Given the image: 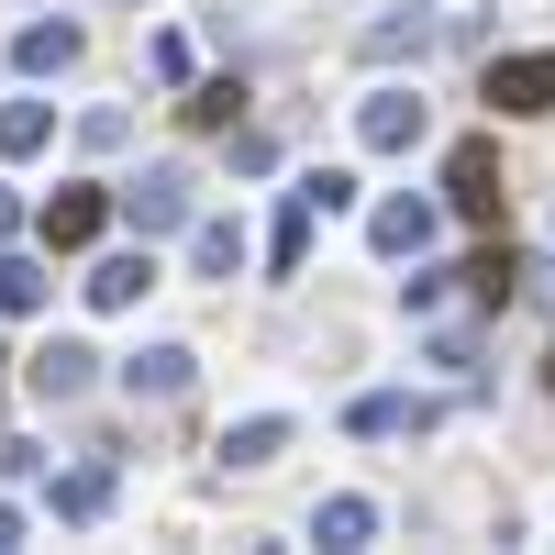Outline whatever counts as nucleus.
<instances>
[{"label": "nucleus", "instance_id": "1", "mask_svg": "<svg viewBox=\"0 0 555 555\" xmlns=\"http://www.w3.org/2000/svg\"><path fill=\"white\" fill-rule=\"evenodd\" d=\"M112 211H122L145 245H167V234H190V211H201V178L178 167V156H156L145 178H122V201H112Z\"/></svg>", "mask_w": 555, "mask_h": 555}, {"label": "nucleus", "instance_id": "2", "mask_svg": "<svg viewBox=\"0 0 555 555\" xmlns=\"http://www.w3.org/2000/svg\"><path fill=\"white\" fill-rule=\"evenodd\" d=\"M444 423V400H423V389H356L345 400V434H366V444H423Z\"/></svg>", "mask_w": 555, "mask_h": 555}, {"label": "nucleus", "instance_id": "3", "mask_svg": "<svg viewBox=\"0 0 555 555\" xmlns=\"http://www.w3.org/2000/svg\"><path fill=\"white\" fill-rule=\"evenodd\" d=\"M423 133H434V101H423V89H366V101H356V145H366V156H411Z\"/></svg>", "mask_w": 555, "mask_h": 555}, {"label": "nucleus", "instance_id": "4", "mask_svg": "<svg viewBox=\"0 0 555 555\" xmlns=\"http://www.w3.org/2000/svg\"><path fill=\"white\" fill-rule=\"evenodd\" d=\"M500 201H512V190H500V145L467 133V145L444 156V211H455V222H500Z\"/></svg>", "mask_w": 555, "mask_h": 555}, {"label": "nucleus", "instance_id": "5", "mask_svg": "<svg viewBox=\"0 0 555 555\" xmlns=\"http://www.w3.org/2000/svg\"><path fill=\"white\" fill-rule=\"evenodd\" d=\"M101 222H112V190H89V178H67L56 201L34 211V234L56 245V256H78V245H101Z\"/></svg>", "mask_w": 555, "mask_h": 555}, {"label": "nucleus", "instance_id": "6", "mask_svg": "<svg viewBox=\"0 0 555 555\" xmlns=\"http://www.w3.org/2000/svg\"><path fill=\"white\" fill-rule=\"evenodd\" d=\"M489 112H512V122L555 112V56H544V44H533V56H489Z\"/></svg>", "mask_w": 555, "mask_h": 555}, {"label": "nucleus", "instance_id": "7", "mask_svg": "<svg viewBox=\"0 0 555 555\" xmlns=\"http://www.w3.org/2000/svg\"><path fill=\"white\" fill-rule=\"evenodd\" d=\"M122 389L156 400V411H178V400L201 389V356H190V345H145V356H122Z\"/></svg>", "mask_w": 555, "mask_h": 555}, {"label": "nucleus", "instance_id": "8", "mask_svg": "<svg viewBox=\"0 0 555 555\" xmlns=\"http://www.w3.org/2000/svg\"><path fill=\"white\" fill-rule=\"evenodd\" d=\"M23 378H34V400H78L89 378H101V356H89L78 334H44V345L23 356Z\"/></svg>", "mask_w": 555, "mask_h": 555}, {"label": "nucleus", "instance_id": "9", "mask_svg": "<svg viewBox=\"0 0 555 555\" xmlns=\"http://www.w3.org/2000/svg\"><path fill=\"white\" fill-rule=\"evenodd\" d=\"M434 234H444L434 201H378V211H366V245H378V256H423Z\"/></svg>", "mask_w": 555, "mask_h": 555}, {"label": "nucleus", "instance_id": "10", "mask_svg": "<svg viewBox=\"0 0 555 555\" xmlns=\"http://www.w3.org/2000/svg\"><path fill=\"white\" fill-rule=\"evenodd\" d=\"M145 289H156V245H122V256L89 267V311H133Z\"/></svg>", "mask_w": 555, "mask_h": 555}, {"label": "nucleus", "instance_id": "11", "mask_svg": "<svg viewBox=\"0 0 555 555\" xmlns=\"http://www.w3.org/2000/svg\"><path fill=\"white\" fill-rule=\"evenodd\" d=\"M78 56H89L78 23H23V34H12V67H23V78H67Z\"/></svg>", "mask_w": 555, "mask_h": 555}, {"label": "nucleus", "instance_id": "12", "mask_svg": "<svg viewBox=\"0 0 555 555\" xmlns=\"http://www.w3.org/2000/svg\"><path fill=\"white\" fill-rule=\"evenodd\" d=\"M190 267L201 278H245V222L234 211H190Z\"/></svg>", "mask_w": 555, "mask_h": 555}, {"label": "nucleus", "instance_id": "13", "mask_svg": "<svg viewBox=\"0 0 555 555\" xmlns=\"http://www.w3.org/2000/svg\"><path fill=\"white\" fill-rule=\"evenodd\" d=\"M311 544H334V555H356V544H378V500H356V489H334L311 512Z\"/></svg>", "mask_w": 555, "mask_h": 555}, {"label": "nucleus", "instance_id": "14", "mask_svg": "<svg viewBox=\"0 0 555 555\" xmlns=\"http://www.w3.org/2000/svg\"><path fill=\"white\" fill-rule=\"evenodd\" d=\"M278 455H289V411H256V423H234V434H222V467H278Z\"/></svg>", "mask_w": 555, "mask_h": 555}, {"label": "nucleus", "instance_id": "15", "mask_svg": "<svg viewBox=\"0 0 555 555\" xmlns=\"http://www.w3.org/2000/svg\"><path fill=\"white\" fill-rule=\"evenodd\" d=\"M44 300H56V278H44V256H23V245H0V311H44Z\"/></svg>", "mask_w": 555, "mask_h": 555}, {"label": "nucleus", "instance_id": "16", "mask_svg": "<svg viewBox=\"0 0 555 555\" xmlns=\"http://www.w3.org/2000/svg\"><path fill=\"white\" fill-rule=\"evenodd\" d=\"M112 489H122L112 467H67V478L44 489V500H56V522H101V512H112Z\"/></svg>", "mask_w": 555, "mask_h": 555}, {"label": "nucleus", "instance_id": "17", "mask_svg": "<svg viewBox=\"0 0 555 555\" xmlns=\"http://www.w3.org/2000/svg\"><path fill=\"white\" fill-rule=\"evenodd\" d=\"M56 145V101H0V156H44Z\"/></svg>", "mask_w": 555, "mask_h": 555}, {"label": "nucleus", "instance_id": "18", "mask_svg": "<svg viewBox=\"0 0 555 555\" xmlns=\"http://www.w3.org/2000/svg\"><path fill=\"white\" fill-rule=\"evenodd\" d=\"M366 56H434V23H423V0H411V12H389V23H366Z\"/></svg>", "mask_w": 555, "mask_h": 555}, {"label": "nucleus", "instance_id": "19", "mask_svg": "<svg viewBox=\"0 0 555 555\" xmlns=\"http://www.w3.org/2000/svg\"><path fill=\"white\" fill-rule=\"evenodd\" d=\"M311 222H322V211L289 190V211H278V234H267V267H278V278H300V256H311Z\"/></svg>", "mask_w": 555, "mask_h": 555}, {"label": "nucleus", "instance_id": "20", "mask_svg": "<svg viewBox=\"0 0 555 555\" xmlns=\"http://www.w3.org/2000/svg\"><path fill=\"white\" fill-rule=\"evenodd\" d=\"M455 278H467V300H478V311H500V300H512V289H522V267H512V256H500V245H489L478 267H455Z\"/></svg>", "mask_w": 555, "mask_h": 555}, {"label": "nucleus", "instance_id": "21", "mask_svg": "<svg viewBox=\"0 0 555 555\" xmlns=\"http://www.w3.org/2000/svg\"><path fill=\"white\" fill-rule=\"evenodd\" d=\"M234 101H245V89H234V78H201V89H190V101H178V112H190L201 133H222V122H234Z\"/></svg>", "mask_w": 555, "mask_h": 555}, {"label": "nucleus", "instance_id": "22", "mask_svg": "<svg viewBox=\"0 0 555 555\" xmlns=\"http://www.w3.org/2000/svg\"><path fill=\"white\" fill-rule=\"evenodd\" d=\"M78 145H89V156H112V145H133V112H122V101H101V112L78 122Z\"/></svg>", "mask_w": 555, "mask_h": 555}, {"label": "nucleus", "instance_id": "23", "mask_svg": "<svg viewBox=\"0 0 555 555\" xmlns=\"http://www.w3.org/2000/svg\"><path fill=\"white\" fill-rule=\"evenodd\" d=\"M300 201H311V211H356V167H311Z\"/></svg>", "mask_w": 555, "mask_h": 555}, {"label": "nucleus", "instance_id": "24", "mask_svg": "<svg viewBox=\"0 0 555 555\" xmlns=\"http://www.w3.org/2000/svg\"><path fill=\"white\" fill-rule=\"evenodd\" d=\"M12 234H23V201H12V190H0V245H12Z\"/></svg>", "mask_w": 555, "mask_h": 555}, {"label": "nucleus", "instance_id": "25", "mask_svg": "<svg viewBox=\"0 0 555 555\" xmlns=\"http://www.w3.org/2000/svg\"><path fill=\"white\" fill-rule=\"evenodd\" d=\"M23 544V512H12V500H0V555H12Z\"/></svg>", "mask_w": 555, "mask_h": 555}, {"label": "nucleus", "instance_id": "26", "mask_svg": "<svg viewBox=\"0 0 555 555\" xmlns=\"http://www.w3.org/2000/svg\"><path fill=\"white\" fill-rule=\"evenodd\" d=\"M544 378H555V356H544Z\"/></svg>", "mask_w": 555, "mask_h": 555}]
</instances>
